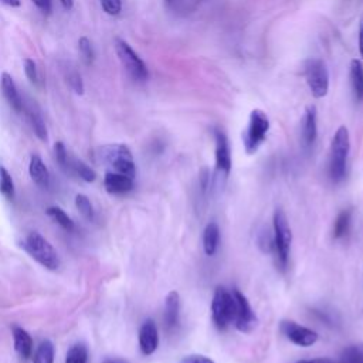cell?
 Wrapping results in <instances>:
<instances>
[{
    "mask_svg": "<svg viewBox=\"0 0 363 363\" xmlns=\"http://www.w3.org/2000/svg\"><path fill=\"white\" fill-rule=\"evenodd\" d=\"M351 149L349 131L346 126H339L331 142L329 156V175L331 179L338 184L346 176V161Z\"/></svg>",
    "mask_w": 363,
    "mask_h": 363,
    "instance_id": "6da1fadb",
    "label": "cell"
},
{
    "mask_svg": "<svg viewBox=\"0 0 363 363\" xmlns=\"http://www.w3.org/2000/svg\"><path fill=\"white\" fill-rule=\"evenodd\" d=\"M21 247L26 250V253L33 260H36L44 268L57 270L60 267V257L56 252V248L40 233L30 232L25 237V240L21 241Z\"/></svg>",
    "mask_w": 363,
    "mask_h": 363,
    "instance_id": "7a4b0ae2",
    "label": "cell"
},
{
    "mask_svg": "<svg viewBox=\"0 0 363 363\" xmlns=\"http://www.w3.org/2000/svg\"><path fill=\"white\" fill-rule=\"evenodd\" d=\"M237 304L233 292L219 287L214 291L212 301V318L217 329L224 331L236 321Z\"/></svg>",
    "mask_w": 363,
    "mask_h": 363,
    "instance_id": "3957f363",
    "label": "cell"
},
{
    "mask_svg": "<svg viewBox=\"0 0 363 363\" xmlns=\"http://www.w3.org/2000/svg\"><path fill=\"white\" fill-rule=\"evenodd\" d=\"M272 243H274V252L277 254V261L281 270H285L289 260V248L292 241L291 227L284 210L277 209L272 219Z\"/></svg>",
    "mask_w": 363,
    "mask_h": 363,
    "instance_id": "277c9868",
    "label": "cell"
},
{
    "mask_svg": "<svg viewBox=\"0 0 363 363\" xmlns=\"http://www.w3.org/2000/svg\"><path fill=\"white\" fill-rule=\"evenodd\" d=\"M270 131V120L267 113L261 109H254L250 113L248 126L243 135L244 148L248 155H253L258 151L263 142L267 138V133Z\"/></svg>",
    "mask_w": 363,
    "mask_h": 363,
    "instance_id": "5b68a950",
    "label": "cell"
},
{
    "mask_svg": "<svg viewBox=\"0 0 363 363\" xmlns=\"http://www.w3.org/2000/svg\"><path fill=\"white\" fill-rule=\"evenodd\" d=\"M100 156L102 157L104 162H107L113 169V172H118L135 179L136 166L132 152L126 145L122 144L107 145L100 149Z\"/></svg>",
    "mask_w": 363,
    "mask_h": 363,
    "instance_id": "8992f818",
    "label": "cell"
},
{
    "mask_svg": "<svg viewBox=\"0 0 363 363\" xmlns=\"http://www.w3.org/2000/svg\"><path fill=\"white\" fill-rule=\"evenodd\" d=\"M113 45H116L117 56L126 70V73L129 74V77H132L135 81H140V82L146 81L149 77L148 67L145 61L140 57V54L131 47L129 43L118 37L116 38Z\"/></svg>",
    "mask_w": 363,
    "mask_h": 363,
    "instance_id": "52a82bcc",
    "label": "cell"
},
{
    "mask_svg": "<svg viewBox=\"0 0 363 363\" xmlns=\"http://www.w3.org/2000/svg\"><path fill=\"white\" fill-rule=\"evenodd\" d=\"M54 156L56 161L67 175L77 176L84 182H87V184H91V182H94L97 179L96 170L88 166L85 162H82L81 159L73 156L70 152H68V149L63 142H57L54 145Z\"/></svg>",
    "mask_w": 363,
    "mask_h": 363,
    "instance_id": "ba28073f",
    "label": "cell"
},
{
    "mask_svg": "<svg viewBox=\"0 0 363 363\" xmlns=\"http://www.w3.org/2000/svg\"><path fill=\"white\" fill-rule=\"evenodd\" d=\"M304 74L311 94L315 98H324L329 91V72L327 64L320 58H308L304 64Z\"/></svg>",
    "mask_w": 363,
    "mask_h": 363,
    "instance_id": "9c48e42d",
    "label": "cell"
},
{
    "mask_svg": "<svg viewBox=\"0 0 363 363\" xmlns=\"http://www.w3.org/2000/svg\"><path fill=\"white\" fill-rule=\"evenodd\" d=\"M233 295H234L236 304H237V314H236L234 325L240 332L250 333L258 324L257 316H256L252 305H250V302L247 301L245 295L239 288L233 289Z\"/></svg>",
    "mask_w": 363,
    "mask_h": 363,
    "instance_id": "30bf717a",
    "label": "cell"
},
{
    "mask_svg": "<svg viewBox=\"0 0 363 363\" xmlns=\"http://www.w3.org/2000/svg\"><path fill=\"white\" fill-rule=\"evenodd\" d=\"M280 329L289 342L302 348L311 346L318 340V333L315 331L298 325L294 321H283Z\"/></svg>",
    "mask_w": 363,
    "mask_h": 363,
    "instance_id": "8fae6325",
    "label": "cell"
},
{
    "mask_svg": "<svg viewBox=\"0 0 363 363\" xmlns=\"http://www.w3.org/2000/svg\"><path fill=\"white\" fill-rule=\"evenodd\" d=\"M214 141H216V169L224 177L230 175L232 170V151L229 138L223 129H214Z\"/></svg>",
    "mask_w": 363,
    "mask_h": 363,
    "instance_id": "7c38bea8",
    "label": "cell"
},
{
    "mask_svg": "<svg viewBox=\"0 0 363 363\" xmlns=\"http://www.w3.org/2000/svg\"><path fill=\"white\" fill-rule=\"evenodd\" d=\"M0 87H2L3 97L6 98L10 108L17 113H23V111H25V98L21 97L13 77L9 73H3L0 76Z\"/></svg>",
    "mask_w": 363,
    "mask_h": 363,
    "instance_id": "4fadbf2b",
    "label": "cell"
},
{
    "mask_svg": "<svg viewBox=\"0 0 363 363\" xmlns=\"http://www.w3.org/2000/svg\"><path fill=\"white\" fill-rule=\"evenodd\" d=\"M23 113H26V117H28L37 138L43 142L47 141V138H49L47 125H45L41 109L38 108L36 101H32V100L25 101V111H23Z\"/></svg>",
    "mask_w": 363,
    "mask_h": 363,
    "instance_id": "5bb4252c",
    "label": "cell"
},
{
    "mask_svg": "<svg viewBox=\"0 0 363 363\" xmlns=\"http://www.w3.org/2000/svg\"><path fill=\"white\" fill-rule=\"evenodd\" d=\"M140 348L141 352L145 356H149L152 353L156 352L157 346H159V332H157V327L155 324V321L152 320H146L141 329H140Z\"/></svg>",
    "mask_w": 363,
    "mask_h": 363,
    "instance_id": "9a60e30c",
    "label": "cell"
},
{
    "mask_svg": "<svg viewBox=\"0 0 363 363\" xmlns=\"http://www.w3.org/2000/svg\"><path fill=\"white\" fill-rule=\"evenodd\" d=\"M164 322L168 332H173L180 324V295L176 291H170L165 301Z\"/></svg>",
    "mask_w": 363,
    "mask_h": 363,
    "instance_id": "2e32d148",
    "label": "cell"
},
{
    "mask_svg": "<svg viewBox=\"0 0 363 363\" xmlns=\"http://www.w3.org/2000/svg\"><path fill=\"white\" fill-rule=\"evenodd\" d=\"M133 179L118 172H107L104 177V186L111 195H124L133 189Z\"/></svg>",
    "mask_w": 363,
    "mask_h": 363,
    "instance_id": "e0dca14e",
    "label": "cell"
},
{
    "mask_svg": "<svg viewBox=\"0 0 363 363\" xmlns=\"http://www.w3.org/2000/svg\"><path fill=\"white\" fill-rule=\"evenodd\" d=\"M316 107L308 105L304 118H302V140L305 146H311L315 144L318 136V116H316Z\"/></svg>",
    "mask_w": 363,
    "mask_h": 363,
    "instance_id": "ac0fdd59",
    "label": "cell"
},
{
    "mask_svg": "<svg viewBox=\"0 0 363 363\" xmlns=\"http://www.w3.org/2000/svg\"><path fill=\"white\" fill-rule=\"evenodd\" d=\"M29 173L34 184L43 189L50 186V172L38 155H33L29 164Z\"/></svg>",
    "mask_w": 363,
    "mask_h": 363,
    "instance_id": "d6986e66",
    "label": "cell"
},
{
    "mask_svg": "<svg viewBox=\"0 0 363 363\" xmlns=\"http://www.w3.org/2000/svg\"><path fill=\"white\" fill-rule=\"evenodd\" d=\"M12 333H13L16 352L23 359L32 358V355H33V339H32L30 333L20 327H13Z\"/></svg>",
    "mask_w": 363,
    "mask_h": 363,
    "instance_id": "ffe728a7",
    "label": "cell"
},
{
    "mask_svg": "<svg viewBox=\"0 0 363 363\" xmlns=\"http://www.w3.org/2000/svg\"><path fill=\"white\" fill-rule=\"evenodd\" d=\"M219 241H220L219 226H217V223L210 221L206 226V229H204V234H203V247H204V252H206L208 256L216 254Z\"/></svg>",
    "mask_w": 363,
    "mask_h": 363,
    "instance_id": "44dd1931",
    "label": "cell"
},
{
    "mask_svg": "<svg viewBox=\"0 0 363 363\" xmlns=\"http://www.w3.org/2000/svg\"><path fill=\"white\" fill-rule=\"evenodd\" d=\"M351 85L353 89L355 98L358 101H363V65L359 60H352L351 61Z\"/></svg>",
    "mask_w": 363,
    "mask_h": 363,
    "instance_id": "7402d4cb",
    "label": "cell"
},
{
    "mask_svg": "<svg viewBox=\"0 0 363 363\" xmlns=\"http://www.w3.org/2000/svg\"><path fill=\"white\" fill-rule=\"evenodd\" d=\"M351 221H352V210L351 209H345L338 214V217L335 219L333 223V239L339 240V239H344L351 229Z\"/></svg>",
    "mask_w": 363,
    "mask_h": 363,
    "instance_id": "603a6c76",
    "label": "cell"
},
{
    "mask_svg": "<svg viewBox=\"0 0 363 363\" xmlns=\"http://www.w3.org/2000/svg\"><path fill=\"white\" fill-rule=\"evenodd\" d=\"M56 349L52 340L45 339L37 346L36 353L33 356V363H54Z\"/></svg>",
    "mask_w": 363,
    "mask_h": 363,
    "instance_id": "cb8c5ba5",
    "label": "cell"
},
{
    "mask_svg": "<svg viewBox=\"0 0 363 363\" xmlns=\"http://www.w3.org/2000/svg\"><path fill=\"white\" fill-rule=\"evenodd\" d=\"M45 213H47V216L53 221H56L60 227H63L64 230H67V232H73L74 230V221L61 208L50 206L47 210H45Z\"/></svg>",
    "mask_w": 363,
    "mask_h": 363,
    "instance_id": "d4e9b609",
    "label": "cell"
},
{
    "mask_svg": "<svg viewBox=\"0 0 363 363\" xmlns=\"http://www.w3.org/2000/svg\"><path fill=\"white\" fill-rule=\"evenodd\" d=\"M0 193H2L8 200H13L16 193L13 177L5 166H0Z\"/></svg>",
    "mask_w": 363,
    "mask_h": 363,
    "instance_id": "484cf974",
    "label": "cell"
},
{
    "mask_svg": "<svg viewBox=\"0 0 363 363\" xmlns=\"http://www.w3.org/2000/svg\"><path fill=\"white\" fill-rule=\"evenodd\" d=\"M339 363H363V345H351L344 349Z\"/></svg>",
    "mask_w": 363,
    "mask_h": 363,
    "instance_id": "4316f807",
    "label": "cell"
},
{
    "mask_svg": "<svg viewBox=\"0 0 363 363\" xmlns=\"http://www.w3.org/2000/svg\"><path fill=\"white\" fill-rule=\"evenodd\" d=\"M65 363H88V349L82 344L73 345L67 352Z\"/></svg>",
    "mask_w": 363,
    "mask_h": 363,
    "instance_id": "83f0119b",
    "label": "cell"
},
{
    "mask_svg": "<svg viewBox=\"0 0 363 363\" xmlns=\"http://www.w3.org/2000/svg\"><path fill=\"white\" fill-rule=\"evenodd\" d=\"M78 50H80V54L85 63V65H91L94 63L96 60V52H94V47H93V43H91V40L85 36L80 37L78 40Z\"/></svg>",
    "mask_w": 363,
    "mask_h": 363,
    "instance_id": "f1b7e54d",
    "label": "cell"
},
{
    "mask_svg": "<svg viewBox=\"0 0 363 363\" xmlns=\"http://www.w3.org/2000/svg\"><path fill=\"white\" fill-rule=\"evenodd\" d=\"M65 80L76 94L78 96L84 94V89H85L84 81H82L81 74L77 70H74V68H65Z\"/></svg>",
    "mask_w": 363,
    "mask_h": 363,
    "instance_id": "f546056e",
    "label": "cell"
},
{
    "mask_svg": "<svg viewBox=\"0 0 363 363\" xmlns=\"http://www.w3.org/2000/svg\"><path fill=\"white\" fill-rule=\"evenodd\" d=\"M76 206L84 219L89 220V221L94 220V217H96L94 208H93V204H91V200L85 195H77L76 196Z\"/></svg>",
    "mask_w": 363,
    "mask_h": 363,
    "instance_id": "4dcf8cb0",
    "label": "cell"
},
{
    "mask_svg": "<svg viewBox=\"0 0 363 363\" xmlns=\"http://www.w3.org/2000/svg\"><path fill=\"white\" fill-rule=\"evenodd\" d=\"M25 73H26V77L29 78V81L34 85V87H41L43 84V80H41V76H40V72H38V67L36 64L34 60L32 58H26L25 60Z\"/></svg>",
    "mask_w": 363,
    "mask_h": 363,
    "instance_id": "1f68e13d",
    "label": "cell"
},
{
    "mask_svg": "<svg viewBox=\"0 0 363 363\" xmlns=\"http://www.w3.org/2000/svg\"><path fill=\"white\" fill-rule=\"evenodd\" d=\"M100 5L108 16H118L122 12V0H100Z\"/></svg>",
    "mask_w": 363,
    "mask_h": 363,
    "instance_id": "d6a6232c",
    "label": "cell"
},
{
    "mask_svg": "<svg viewBox=\"0 0 363 363\" xmlns=\"http://www.w3.org/2000/svg\"><path fill=\"white\" fill-rule=\"evenodd\" d=\"M180 363H214L210 358L204 356V355H189L182 359Z\"/></svg>",
    "mask_w": 363,
    "mask_h": 363,
    "instance_id": "836d02e7",
    "label": "cell"
},
{
    "mask_svg": "<svg viewBox=\"0 0 363 363\" xmlns=\"http://www.w3.org/2000/svg\"><path fill=\"white\" fill-rule=\"evenodd\" d=\"M32 2L44 13L50 14L53 10V0H32Z\"/></svg>",
    "mask_w": 363,
    "mask_h": 363,
    "instance_id": "e575fe53",
    "label": "cell"
},
{
    "mask_svg": "<svg viewBox=\"0 0 363 363\" xmlns=\"http://www.w3.org/2000/svg\"><path fill=\"white\" fill-rule=\"evenodd\" d=\"M297 363H335V362L328 359V358H316V359H312V360H300Z\"/></svg>",
    "mask_w": 363,
    "mask_h": 363,
    "instance_id": "d590c367",
    "label": "cell"
},
{
    "mask_svg": "<svg viewBox=\"0 0 363 363\" xmlns=\"http://www.w3.org/2000/svg\"><path fill=\"white\" fill-rule=\"evenodd\" d=\"M0 3H3L8 8H20L21 6L20 0H0Z\"/></svg>",
    "mask_w": 363,
    "mask_h": 363,
    "instance_id": "8d00e7d4",
    "label": "cell"
},
{
    "mask_svg": "<svg viewBox=\"0 0 363 363\" xmlns=\"http://www.w3.org/2000/svg\"><path fill=\"white\" fill-rule=\"evenodd\" d=\"M359 52H360V56L363 57V21L359 26Z\"/></svg>",
    "mask_w": 363,
    "mask_h": 363,
    "instance_id": "74e56055",
    "label": "cell"
},
{
    "mask_svg": "<svg viewBox=\"0 0 363 363\" xmlns=\"http://www.w3.org/2000/svg\"><path fill=\"white\" fill-rule=\"evenodd\" d=\"M60 3L65 10H72L74 8V0H60Z\"/></svg>",
    "mask_w": 363,
    "mask_h": 363,
    "instance_id": "f35d334b",
    "label": "cell"
},
{
    "mask_svg": "<svg viewBox=\"0 0 363 363\" xmlns=\"http://www.w3.org/2000/svg\"><path fill=\"white\" fill-rule=\"evenodd\" d=\"M104 363H129V362L121 358H109V359H105Z\"/></svg>",
    "mask_w": 363,
    "mask_h": 363,
    "instance_id": "ab89813d",
    "label": "cell"
},
{
    "mask_svg": "<svg viewBox=\"0 0 363 363\" xmlns=\"http://www.w3.org/2000/svg\"><path fill=\"white\" fill-rule=\"evenodd\" d=\"M173 2V0H166V3H172Z\"/></svg>",
    "mask_w": 363,
    "mask_h": 363,
    "instance_id": "60d3db41",
    "label": "cell"
}]
</instances>
